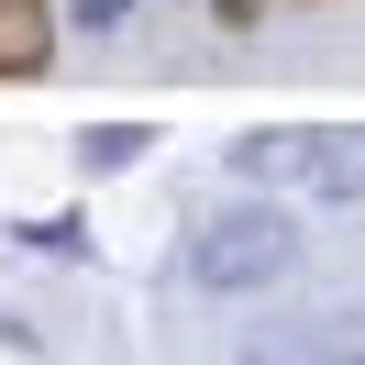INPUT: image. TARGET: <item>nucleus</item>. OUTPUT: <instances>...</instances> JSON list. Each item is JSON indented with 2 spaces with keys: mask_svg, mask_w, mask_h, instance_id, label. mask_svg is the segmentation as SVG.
<instances>
[{
  "mask_svg": "<svg viewBox=\"0 0 365 365\" xmlns=\"http://www.w3.org/2000/svg\"><path fill=\"white\" fill-rule=\"evenodd\" d=\"M288 266H299V232H288V210H277V200L210 210V222L188 232V255H178V277H188V288H210V299H266Z\"/></svg>",
  "mask_w": 365,
  "mask_h": 365,
  "instance_id": "nucleus-1",
  "label": "nucleus"
},
{
  "mask_svg": "<svg viewBox=\"0 0 365 365\" xmlns=\"http://www.w3.org/2000/svg\"><path fill=\"white\" fill-rule=\"evenodd\" d=\"M299 200H365V122H321L299 133Z\"/></svg>",
  "mask_w": 365,
  "mask_h": 365,
  "instance_id": "nucleus-2",
  "label": "nucleus"
},
{
  "mask_svg": "<svg viewBox=\"0 0 365 365\" xmlns=\"http://www.w3.org/2000/svg\"><path fill=\"white\" fill-rule=\"evenodd\" d=\"M56 67V0H0V78Z\"/></svg>",
  "mask_w": 365,
  "mask_h": 365,
  "instance_id": "nucleus-3",
  "label": "nucleus"
},
{
  "mask_svg": "<svg viewBox=\"0 0 365 365\" xmlns=\"http://www.w3.org/2000/svg\"><path fill=\"white\" fill-rule=\"evenodd\" d=\"M144 144H155L144 122H89V133H78V166H100V178H111V166H133Z\"/></svg>",
  "mask_w": 365,
  "mask_h": 365,
  "instance_id": "nucleus-4",
  "label": "nucleus"
},
{
  "mask_svg": "<svg viewBox=\"0 0 365 365\" xmlns=\"http://www.w3.org/2000/svg\"><path fill=\"white\" fill-rule=\"evenodd\" d=\"M244 365H321V321H299V332H255Z\"/></svg>",
  "mask_w": 365,
  "mask_h": 365,
  "instance_id": "nucleus-5",
  "label": "nucleus"
},
{
  "mask_svg": "<svg viewBox=\"0 0 365 365\" xmlns=\"http://www.w3.org/2000/svg\"><path fill=\"white\" fill-rule=\"evenodd\" d=\"M34 255H89V222H67V210H45V222H23Z\"/></svg>",
  "mask_w": 365,
  "mask_h": 365,
  "instance_id": "nucleus-6",
  "label": "nucleus"
},
{
  "mask_svg": "<svg viewBox=\"0 0 365 365\" xmlns=\"http://www.w3.org/2000/svg\"><path fill=\"white\" fill-rule=\"evenodd\" d=\"M321 365H365V321H354V310L321 321Z\"/></svg>",
  "mask_w": 365,
  "mask_h": 365,
  "instance_id": "nucleus-7",
  "label": "nucleus"
},
{
  "mask_svg": "<svg viewBox=\"0 0 365 365\" xmlns=\"http://www.w3.org/2000/svg\"><path fill=\"white\" fill-rule=\"evenodd\" d=\"M56 11H67V23H89V34H111L122 11H133V0H56Z\"/></svg>",
  "mask_w": 365,
  "mask_h": 365,
  "instance_id": "nucleus-8",
  "label": "nucleus"
},
{
  "mask_svg": "<svg viewBox=\"0 0 365 365\" xmlns=\"http://www.w3.org/2000/svg\"><path fill=\"white\" fill-rule=\"evenodd\" d=\"M210 23H222V34H244V23H266V0H210Z\"/></svg>",
  "mask_w": 365,
  "mask_h": 365,
  "instance_id": "nucleus-9",
  "label": "nucleus"
}]
</instances>
